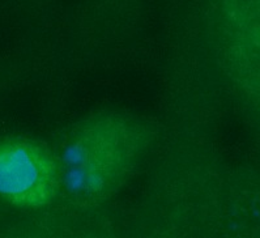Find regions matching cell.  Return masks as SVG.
Instances as JSON below:
<instances>
[{"label":"cell","instance_id":"cell-1","mask_svg":"<svg viewBox=\"0 0 260 238\" xmlns=\"http://www.w3.org/2000/svg\"><path fill=\"white\" fill-rule=\"evenodd\" d=\"M154 136L149 122L120 111L95 113L72 125L54 148L60 196L79 208L101 205L131 178Z\"/></svg>","mask_w":260,"mask_h":238},{"label":"cell","instance_id":"cell-2","mask_svg":"<svg viewBox=\"0 0 260 238\" xmlns=\"http://www.w3.org/2000/svg\"><path fill=\"white\" fill-rule=\"evenodd\" d=\"M212 52L260 140V0H209Z\"/></svg>","mask_w":260,"mask_h":238},{"label":"cell","instance_id":"cell-3","mask_svg":"<svg viewBox=\"0 0 260 238\" xmlns=\"http://www.w3.org/2000/svg\"><path fill=\"white\" fill-rule=\"evenodd\" d=\"M59 196L60 171L54 148L26 137L0 140V198L37 210Z\"/></svg>","mask_w":260,"mask_h":238}]
</instances>
